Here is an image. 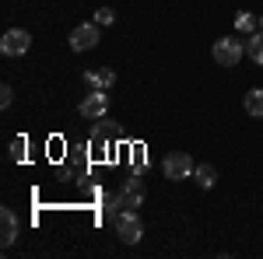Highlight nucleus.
<instances>
[{"label":"nucleus","instance_id":"obj_1","mask_svg":"<svg viewBox=\"0 0 263 259\" xmlns=\"http://www.w3.org/2000/svg\"><path fill=\"white\" fill-rule=\"evenodd\" d=\"M211 56H214L218 67H239V60L246 56V46H242V39H235V35H224V39L214 42Z\"/></svg>","mask_w":263,"mask_h":259},{"label":"nucleus","instance_id":"obj_2","mask_svg":"<svg viewBox=\"0 0 263 259\" xmlns=\"http://www.w3.org/2000/svg\"><path fill=\"white\" fill-rule=\"evenodd\" d=\"M162 172H165V179L179 182V179H190V175L197 172V165H193V158H190L186 151H172V154L162 161Z\"/></svg>","mask_w":263,"mask_h":259},{"label":"nucleus","instance_id":"obj_3","mask_svg":"<svg viewBox=\"0 0 263 259\" xmlns=\"http://www.w3.org/2000/svg\"><path fill=\"white\" fill-rule=\"evenodd\" d=\"M99 35H102L99 21H84V25H78V28L70 32V49H74V53H88V49L99 46Z\"/></svg>","mask_w":263,"mask_h":259},{"label":"nucleus","instance_id":"obj_4","mask_svg":"<svg viewBox=\"0 0 263 259\" xmlns=\"http://www.w3.org/2000/svg\"><path fill=\"white\" fill-rule=\"evenodd\" d=\"M112 224H116L120 238L130 242V245H137V242L144 238V224H141V217H137V210H120V217L112 221Z\"/></svg>","mask_w":263,"mask_h":259},{"label":"nucleus","instance_id":"obj_5","mask_svg":"<svg viewBox=\"0 0 263 259\" xmlns=\"http://www.w3.org/2000/svg\"><path fill=\"white\" fill-rule=\"evenodd\" d=\"M28 46H32V35H28L25 28H7L4 39H0V53H4V56H25Z\"/></svg>","mask_w":263,"mask_h":259},{"label":"nucleus","instance_id":"obj_6","mask_svg":"<svg viewBox=\"0 0 263 259\" xmlns=\"http://www.w3.org/2000/svg\"><path fill=\"white\" fill-rule=\"evenodd\" d=\"M78 112H81L84 119H105V112H109V95L105 91H88L78 105Z\"/></svg>","mask_w":263,"mask_h":259},{"label":"nucleus","instance_id":"obj_7","mask_svg":"<svg viewBox=\"0 0 263 259\" xmlns=\"http://www.w3.org/2000/svg\"><path fill=\"white\" fill-rule=\"evenodd\" d=\"M141 193H144V182L137 179V175H130V179L116 189V203H120V210H137V207H141Z\"/></svg>","mask_w":263,"mask_h":259},{"label":"nucleus","instance_id":"obj_8","mask_svg":"<svg viewBox=\"0 0 263 259\" xmlns=\"http://www.w3.org/2000/svg\"><path fill=\"white\" fill-rule=\"evenodd\" d=\"M0 224H4L0 242H4V249H11L14 238H18V217H14V210H11V207H4V210H0Z\"/></svg>","mask_w":263,"mask_h":259},{"label":"nucleus","instance_id":"obj_9","mask_svg":"<svg viewBox=\"0 0 263 259\" xmlns=\"http://www.w3.org/2000/svg\"><path fill=\"white\" fill-rule=\"evenodd\" d=\"M246 112H249L253 119H263V88L246 91Z\"/></svg>","mask_w":263,"mask_h":259},{"label":"nucleus","instance_id":"obj_10","mask_svg":"<svg viewBox=\"0 0 263 259\" xmlns=\"http://www.w3.org/2000/svg\"><path fill=\"white\" fill-rule=\"evenodd\" d=\"M193 179H197V186H200V189H211V186L218 182V168H214V165H197Z\"/></svg>","mask_w":263,"mask_h":259},{"label":"nucleus","instance_id":"obj_11","mask_svg":"<svg viewBox=\"0 0 263 259\" xmlns=\"http://www.w3.org/2000/svg\"><path fill=\"white\" fill-rule=\"evenodd\" d=\"M246 56L263 67V32H253V35H249V42H246Z\"/></svg>","mask_w":263,"mask_h":259},{"label":"nucleus","instance_id":"obj_12","mask_svg":"<svg viewBox=\"0 0 263 259\" xmlns=\"http://www.w3.org/2000/svg\"><path fill=\"white\" fill-rule=\"evenodd\" d=\"M235 28L246 32V35H253V28H260V18H253L249 11H242V14H235Z\"/></svg>","mask_w":263,"mask_h":259},{"label":"nucleus","instance_id":"obj_13","mask_svg":"<svg viewBox=\"0 0 263 259\" xmlns=\"http://www.w3.org/2000/svg\"><path fill=\"white\" fill-rule=\"evenodd\" d=\"M95 21H99V25H112V21H116V11H112V7H99V11H95Z\"/></svg>","mask_w":263,"mask_h":259},{"label":"nucleus","instance_id":"obj_14","mask_svg":"<svg viewBox=\"0 0 263 259\" xmlns=\"http://www.w3.org/2000/svg\"><path fill=\"white\" fill-rule=\"evenodd\" d=\"M11 102H14V88H11V84H4V88H0V105H4V109H11Z\"/></svg>","mask_w":263,"mask_h":259},{"label":"nucleus","instance_id":"obj_15","mask_svg":"<svg viewBox=\"0 0 263 259\" xmlns=\"http://www.w3.org/2000/svg\"><path fill=\"white\" fill-rule=\"evenodd\" d=\"M21 158H25V137H18L11 144V161H21Z\"/></svg>","mask_w":263,"mask_h":259}]
</instances>
